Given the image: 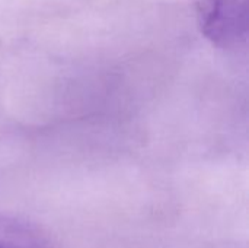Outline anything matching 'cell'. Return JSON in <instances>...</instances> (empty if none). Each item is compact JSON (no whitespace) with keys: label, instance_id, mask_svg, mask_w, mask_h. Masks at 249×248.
<instances>
[{"label":"cell","instance_id":"obj_1","mask_svg":"<svg viewBox=\"0 0 249 248\" xmlns=\"http://www.w3.org/2000/svg\"><path fill=\"white\" fill-rule=\"evenodd\" d=\"M249 0H200L197 20L203 35L220 48H233L248 35Z\"/></svg>","mask_w":249,"mask_h":248},{"label":"cell","instance_id":"obj_2","mask_svg":"<svg viewBox=\"0 0 249 248\" xmlns=\"http://www.w3.org/2000/svg\"><path fill=\"white\" fill-rule=\"evenodd\" d=\"M0 248H55L50 237L35 224L0 215Z\"/></svg>","mask_w":249,"mask_h":248}]
</instances>
